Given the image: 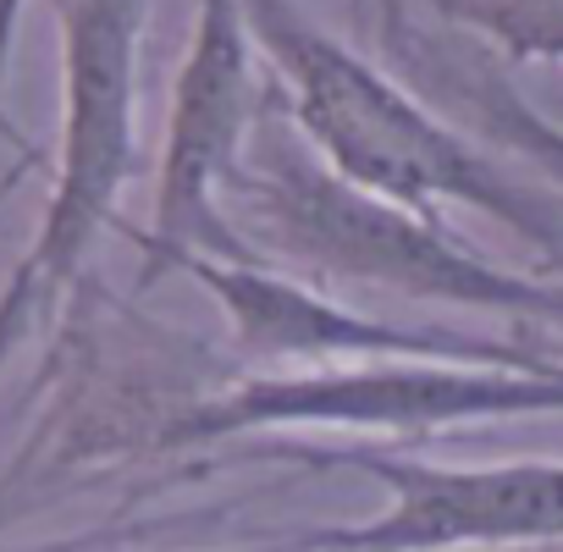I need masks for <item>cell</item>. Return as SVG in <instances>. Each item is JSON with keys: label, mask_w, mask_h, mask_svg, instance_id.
Instances as JSON below:
<instances>
[{"label": "cell", "mask_w": 563, "mask_h": 552, "mask_svg": "<svg viewBox=\"0 0 563 552\" xmlns=\"http://www.w3.org/2000/svg\"><path fill=\"white\" fill-rule=\"evenodd\" d=\"M271 89L305 144L354 188L442 221L475 210L563 271V194L525 183L448 122L404 73L371 62L294 0H249Z\"/></svg>", "instance_id": "1"}, {"label": "cell", "mask_w": 563, "mask_h": 552, "mask_svg": "<svg viewBox=\"0 0 563 552\" xmlns=\"http://www.w3.org/2000/svg\"><path fill=\"white\" fill-rule=\"evenodd\" d=\"M254 254L321 288H371L404 305H448L563 332V283L497 265L448 221L415 216L338 177L282 111L276 89L221 194Z\"/></svg>", "instance_id": "2"}, {"label": "cell", "mask_w": 563, "mask_h": 552, "mask_svg": "<svg viewBox=\"0 0 563 552\" xmlns=\"http://www.w3.org/2000/svg\"><path fill=\"white\" fill-rule=\"evenodd\" d=\"M563 415V371L470 365V360H360L299 376H249L183 409L161 442L205 448L260 431H376L431 437L475 420Z\"/></svg>", "instance_id": "3"}, {"label": "cell", "mask_w": 563, "mask_h": 552, "mask_svg": "<svg viewBox=\"0 0 563 552\" xmlns=\"http://www.w3.org/2000/svg\"><path fill=\"white\" fill-rule=\"evenodd\" d=\"M265 106H271V67L249 23V0H194L188 51L177 62L166 106L150 227L133 232L144 254V283L166 276L183 254L254 260L221 194L238 177V161Z\"/></svg>", "instance_id": "4"}, {"label": "cell", "mask_w": 563, "mask_h": 552, "mask_svg": "<svg viewBox=\"0 0 563 552\" xmlns=\"http://www.w3.org/2000/svg\"><path fill=\"white\" fill-rule=\"evenodd\" d=\"M62 29V139L51 199L23 265L51 305L78 283L139 177V51L150 0H51Z\"/></svg>", "instance_id": "5"}, {"label": "cell", "mask_w": 563, "mask_h": 552, "mask_svg": "<svg viewBox=\"0 0 563 552\" xmlns=\"http://www.w3.org/2000/svg\"><path fill=\"white\" fill-rule=\"evenodd\" d=\"M271 459L343 464L387 486V508L360 525H321L282 552H508L563 541V459L508 464H431L398 448H294Z\"/></svg>", "instance_id": "6"}, {"label": "cell", "mask_w": 563, "mask_h": 552, "mask_svg": "<svg viewBox=\"0 0 563 552\" xmlns=\"http://www.w3.org/2000/svg\"><path fill=\"white\" fill-rule=\"evenodd\" d=\"M172 271L199 283L216 310L232 327V343L254 360L276 365H360V360H470V365H519V371H563V354L514 343V338H486V332H459V327H415V321H387L376 310L343 305L332 288L305 283V276L271 265L265 254L254 260H221V254H183Z\"/></svg>", "instance_id": "7"}, {"label": "cell", "mask_w": 563, "mask_h": 552, "mask_svg": "<svg viewBox=\"0 0 563 552\" xmlns=\"http://www.w3.org/2000/svg\"><path fill=\"white\" fill-rule=\"evenodd\" d=\"M382 45L393 51V67H404V78L426 84L448 111L486 133V144H497L563 194V128L536 111L503 67H492L470 45H453V29L420 12L415 0H382Z\"/></svg>", "instance_id": "8"}, {"label": "cell", "mask_w": 563, "mask_h": 552, "mask_svg": "<svg viewBox=\"0 0 563 552\" xmlns=\"http://www.w3.org/2000/svg\"><path fill=\"white\" fill-rule=\"evenodd\" d=\"M464 40H486L503 62L563 67V0H415Z\"/></svg>", "instance_id": "9"}, {"label": "cell", "mask_w": 563, "mask_h": 552, "mask_svg": "<svg viewBox=\"0 0 563 552\" xmlns=\"http://www.w3.org/2000/svg\"><path fill=\"white\" fill-rule=\"evenodd\" d=\"M45 310H51V294L40 288V276L18 260V271L0 283V371H7L12 354L29 343V332L40 327Z\"/></svg>", "instance_id": "10"}, {"label": "cell", "mask_w": 563, "mask_h": 552, "mask_svg": "<svg viewBox=\"0 0 563 552\" xmlns=\"http://www.w3.org/2000/svg\"><path fill=\"white\" fill-rule=\"evenodd\" d=\"M23 12H29V0H0V89H7V73H12V51H18ZM0 128H7V117H0Z\"/></svg>", "instance_id": "11"}, {"label": "cell", "mask_w": 563, "mask_h": 552, "mask_svg": "<svg viewBox=\"0 0 563 552\" xmlns=\"http://www.w3.org/2000/svg\"><path fill=\"white\" fill-rule=\"evenodd\" d=\"M265 552H282V547H265Z\"/></svg>", "instance_id": "12"}]
</instances>
